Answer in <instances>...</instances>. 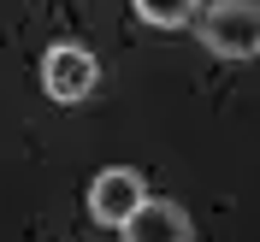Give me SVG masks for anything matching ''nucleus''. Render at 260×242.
<instances>
[{"mask_svg":"<svg viewBox=\"0 0 260 242\" xmlns=\"http://www.w3.org/2000/svg\"><path fill=\"white\" fill-rule=\"evenodd\" d=\"M201 48L219 59H254L260 53V6L254 0H219L201 12Z\"/></svg>","mask_w":260,"mask_h":242,"instance_id":"nucleus-1","label":"nucleus"},{"mask_svg":"<svg viewBox=\"0 0 260 242\" xmlns=\"http://www.w3.org/2000/svg\"><path fill=\"white\" fill-rule=\"evenodd\" d=\"M101 83V65L89 48H77V42H53L48 53H42V95L59 100V107H77V100L95 95Z\"/></svg>","mask_w":260,"mask_h":242,"instance_id":"nucleus-2","label":"nucleus"},{"mask_svg":"<svg viewBox=\"0 0 260 242\" xmlns=\"http://www.w3.org/2000/svg\"><path fill=\"white\" fill-rule=\"evenodd\" d=\"M142 201H148V183H142V171H130V165H107V171L89 183V213H95V225H107V230H118Z\"/></svg>","mask_w":260,"mask_h":242,"instance_id":"nucleus-3","label":"nucleus"},{"mask_svg":"<svg viewBox=\"0 0 260 242\" xmlns=\"http://www.w3.org/2000/svg\"><path fill=\"white\" fill-rule=\"evenodd\" d=\"M118 236L124 242H189L195 225H189V213H183L178 201H154V195H148L142 207L118 225Z\"/></svg>","mask_w":260,"mask_h":242,"instance_id":"nucleus-4","label":"nucleus"},{"mask_svg":"<svg viewBox=\"0 0 260 242\" xmlns=\"http://www.w3.org/2000/svg\"><path fill=\"white\" fill-rule=\"evenodd\" d=\"M195 6H201V0H136V18L154 24V30H178V24L195 18Z\"/></svg>","mask_w":260,"mask_h":242,"instance_id":"nucleus-5","label":"nucleus"}]
</instances>
